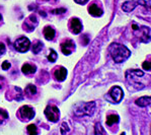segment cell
Returning a JSON list of instances; mask_svg holds the SVG:
<instances>
[{
    "label": "cell",
    "mask_w": 151,
    "mask_h": 135,
    "mask_svg": "<svg viewBox=\"0 0 151 135\" xmlns=\"http://www.w3.org/2000/svg\"><path fill=\"white\" fill-rule=\"evenodd\" d=\"M54 76H55V79L58 81H63L67 76V70L66 68L62 66H59L57 68H55L54 70Z\"/></svg>",
    "instance_id": "cell-11"
},
{
    "label": "cell",
    "mask_w": 151,
    "mask_h": 135,
    "mask_svg": "<svg viewBox=\"0 0 151 135\" xmlns=\"http://www.w3.org/2000/svg\"><path fill=\"white\" fill-rule=\"evenodd\" d=\"M37 70V67L36 65H32V64H29V63H25L22 65V71L24 74H27V75H29V74H32L35 73V71Z\"/></svg>",
    "instance_id": "cell-14"
},
{
    "label": "cell",
    "mask_w": 151,
    "mask_h": 135,
    "mask_svg": "<svg viewBox=\"0 0 151 135\" xmlns=\"http://www.w3.org/2000/svg\"><path fill=\"white\" fill-rule=\"evenodd\" d=\"M136 105L139 107H147L151 105V97H141L138 100H136Z\"/></svg>",
    "instance_id": "cell-13"
},
{
    "label": "cell",
    "mask_w": 151,
    "mask_h": 135,
    "mask_svg": "<svg viewBox=\"0 0 151 135\" xmlns=\"http://www.w3.org/2000/svg\"><path fill=\"white\" fill-rule=\"evenodd\" d=\"M110 95L115 103H120L122 101L123 97H124V92H123L122 88L120 87H114L110 90Z\"/></svg>",
    "instance_id": "cell-9"
},
{
    "label": "cell",
    "mask_w": 151,
    "mask_h": 135,
    "mask_svg": "<svg viewBox=\"0 0 151 135\" xmlns=\"http://www.w3.org/2000/svg\"><path fill=\"white\" fill-rule=\"evenodd\" d=\"M8 119V113L3 109H0V124Z\"/></svg>",
    "instance_id": "cell-19"
},
{
    "label": "cell",
    "mask_w": 151,
    "mask_h": 135,
    "mask_svg": "<svg viewBox=\"0 0 151 135\" xmlns=\"http://www.w3.org/2000/svg\"><path fill=\"white\" fill-rule=\"evenodd\" d=\"M120 121V117L118 115H109L106 117V125L109 126H113L114 124H117Z\"/></svg>",
    "instance_id": "cell-16"
},
{
    "label": "cell",
    "mask_w": 151,
    "mask_h": 135,
    "mask_svg": "<svg viewBox=\"0 0 151 135\" xmlns=\"http://www.w3.org/2000/svg\"><path fill=\"white\" fill-rule=\"evenodd\" d=\"M132 29H133L134 35L143 43H148L150 41L149 32L150 30L147 27H139L135 24L132 25Z\"/></svg>",
    "instance_id": "cell-3"
},
{
    "label": "cell",
    "mask_w": 151,
    "mask_h": 135,
    "mask_svg": "<svg viewBox=\"0 0 151 135\" xmlns=\"http://www.w3.org/2000/svg\"><path fill=\"white\" fill-rule=\"evenodd\" d=\"M75 49V44L73 41L67 40L61 43V51L63 52L64 55H70Z\"/></svg>",
    "instance_id": "cell-10"
},
{
    "label": "cell",
    "mask_w": 151,
    "mask_h": 135,
    "mask_svg": "<svg viewBox=\"0 0 151 135\" xmlns=\"http://www.w3.org/2000/svg\"><path fill=\"white\" fill-rule=\"evenodd\" d=\"M5 53V46H4L3 43H0V55Z\"/></svg>",
    "instance_id": "cell-26"
},
{
    "label": "cell",
    "mask_w": 151,
    "mask_h": 135,
    "mask_svg": "<svg viewBox=\"0 0 151 135\" xmlns=\"http://www.w3.org/2000/svg\"><path fill=\"white\" fill-rule=\"evenodd\" d=\"M74 1L76 2V3H78V4H85V3H87L88 2V0H74Z\"/></svg>",
    "instance_id": "cell-27"
},
{
    "label": "cell",
    "mask_w": 151,
    "mask_h": 135,
    "mask_svg": "<svg viewBox=\"0 0 151 135\" xmlns=\"http://www.w3.org/2000/svg\"><path fill=\"white\" fill-rule=\"evenodd\" d=\"M25 94L29 95V97H32V95H36L37 94V87H35L34 84H29L27 87H25Z\"/></svg>",
    "instance_id": "cell-18"
},
{
    "label": "cell",
    "mask_w": 151,
    "mask_h": 135,
    "mask_svg": "<svg viewBox=\"0 0 151 135\" xmlns=\"http://www.w3.org/2000/svg\"><path fill=\"white\" fill-rule=\"evenodd\" d=\"M96 110V103H81L74 106V114L76 116H91Z\"/></svg>",
    "instance_id": "cell-2"
},
{
    "label": "cell",
    "mask_w": 151,
    "mask_h": 135,
    "mask_svg": "<svg viewBox=\"0 0 151 135\" xmlns=\"http://www.w3.org/2000/svg\"><path fill=\"white\" fill-rule=\"evenodd\" d=\"M109 52L116 63H123L131 56V52L126 46L118 43H111L109 47Z\"/></svg>",
    "instance_id": "cell-1"
},
{
    "label": "cell",
    "mask_w": 151,
    "mask_h": 135,
    "mask_svg": "<svg viewBox=\"0 0 151 135\" xmlns=\"http://www.w3.org/2000/svg\"><path fill=\"white\" fill-rule=\"evenodd\" d=\"M1 87H2V85H1V83H0V90H1Z\"/></svg>",
    "instance_id": "cell-30"
},
{
    "label": "cell",
    "mask_w": 151,
    "mask_h": 135,
    "mask_svg": "<svg viewBox=\"0 0 151 135\" xmlns=\"http://www.w3.org/2000/svg\"><path fill=\"white\" fill-rule=\"evenodd\" d=\"M18 114L19 117L22 118V120L24 121H29L32 120L35 117V111L34 109L31 108L29 106H24L18 110Z\"/></svg>",
    "instance_id": "cell-7"
},
{
    "label": "cell",
    "mask_w": 151,
    "mask_h": 135,
    "mask_svg": "<svg viewBox=\"0 0 151 135\" xmlns=\"http://www.w3.org/2000/svg\"><path fill=\"white\" fill-rule=\"evenodd\" d=\"M94 133L96 134H104L106 133V131L104 130L103 126H101V123H97L96 125V130H94Z\"/></svg>",
    "instance_id": "cell-22"
},
{
    "label": "cell",
    "mask_w": 151,
    "mask_h": 135,
    "mask_svg": "<svg viewBox=\"0 0 151 135\" xmlns=\"http://www.w3.org/2000/svg\"><path fill=\"white\" fill-rule=\"evenodd\" d=\"M56 59H57V53L55 52L53 49H51L50 50V54L48 55V60L50 62H55Z\"/></svg>",
    "instance_id": "cell-21"
},
{
    "label": "cell",
    "mask_w": 151,
    "mask_h": 135,
    "mask_svg": "<svg viewBox=\"0 0 151 135\" xmlns=\"http://www.w3.org/2000/svg\"><path fill=\"white\" fill-rule=\"evenodd\" d=\"M88 12H89L92 16L99 17V16L103 15L104 11H103V9L97 5V4L93 3V4H91V5H89V7H88Z\"/></svg>",
    "instance_id": "cell-12"
},
{
    "label": "cell",
    "mask_w": 151,
    "mask_h": 135,
    "mask_svg": "<svg viewBox=\"0 0 151 135\" xmlns=\"http://www.w3.org/2000/svg\"><path fill=\"white\" fill-rule=\"evenodd\" d=\"M151 0H148V1H145V0H137V1H127L124 2L122 5V9L125 11V12H131L134 9L137 7V5H143L147 8L151 9V5H149Z\"/></svg>",
    "instance_id": "cell-4"
},
{
    "label": "cell",
    "mask_w": 151,
    "mask_h": 135,
    "mask_svg": "<svg viewBox=\"0 0 151 135\" xmlns=\"http://www.w3.org/2000/svg\"><path fill=\"white\" fill-rule=\"evenodd\" d=\"M42 48H43V44H42L41 42H39V41L35 42V43L32 44V53H34V54H39V53L41 52Z\"/></svg>",
    "instance_id": "cell-17"
},
{
    "label": "cell",
    "mask_w": 151,
    "mask_h": 135,
    "mask_svg": "<svg viewBox=\"0 0 151 135\" xmlns=\"http://www.w3.org/2000/svg\"><path fill=\"white\" fill-rule=\"evenodd\" d=\"M27 133L31 134V135L38 134V130H37V127H36V125H34V124L29 125L27 128Z\"/></svg>",
    "instance_id": "cell-20"
},
{
    "label": "cell",
    "mask_w": 151,
    "mask_h": 135,
    "mask_svg": "<svg viewBox=\"0 0 151 135\" xmlns=\"http://www.w3.org/2000/svg\"><path fill=\"white\" fill-rule=\"evenodd\" d=\"M54 14H61V13H65L66 12V9L65 8H59V9H55V10L52 11Z\"/></svg>",
    "instance_id": "cell-24"
},
{
    "label": "cell",
    "mask_w": 151,
    "mask_h": 135,
    "mask_svg": "<svg viewBox=\"0 0 151 135\" xmlns=\"http://www.w3.org/2000/svg\"><path fill=\"white\" fill-rule=\"evenodd\" d=\"M44 36L47 40L51 41L55 37V30L52 27H46L44 29Z\"/></svg>",
    "instance_id": "cell-15"
},
{
    "label": "cell",
    "mask_w": 151,
    "mask_h": 135,
    "mask_svg": "<svg viewBox=\"0 0 151 135\" xmlns=\"http://www.w3.org/2000/svg\"><path fill=\"white\" fill-rule=\"evenodd\" d=\"M45 115L48 118L49 121H51V122H57L60 117L59 109L56 106H48L45 109Z\"/></svg>",
    "instance_id": "cell-6"
},
{
    "label": "cell",
    "mask_w": 151,
    "mask_h": 135,
    "mask_svg": "<svg viewBox=\"0 0 151 135\" xmlns=\"http://www.w3.org/2000/svg\"><path fill=\"white\" fill-rule=\"evenodd\" d=\"M83 39H84V42H83V45H87L88 44V42H89V38L85 35L84 37H83Z\"/></svg>",
    "instance_id": "cell-28"
},
{
    "label": "cell",
    "mask_w": 151,
    "mask_h": 135,
    "mask_svg": "<svg viewBox=\"0 0 151 135\" xmlns=\"http://www.w3.org/2000/svg\"><path fill=\"white\" fill-rule=\"evenodd\" d=\"M142 67H143V69H145V70L150 71L151 70V61H145V62H143Z\"/></svg>",
    "instance_id": "cell-23"
},
{
    "label": "cell",
    "mask_w": 151,
    "mask_h": 135,
    "mask_svg": "<svg viewBox=\"0 0 151 135\" xmlns=\"http://www.w3.org/2000/svg\"><path fill=\"white\" fill-rule=\"evenodd\" d=\"M29 46H31V42L25 37H19L14 42V48L18 52H27V51H29Z\"/></svg>",
    "instance_id": "cell-5"
},
{
    "label": "cell",
    "mask_w": 151,
    "mask_h": 135,
    "mask_svg": "<svg viewBox=\"0 0 151 135\" xmlns=\"http://www.w3.org/2000/svg\"><path fill=\"white\" fill-rule=\"evenodd\" d=\"M69 29H70L71 32L75 35L80 34L81 31H82V24H81L80 19L77 17H73L70 19V22H69Z\"/></svg>",
    "instance_id": "cell-8"
},
{
    "label": "cell",
    "mask_w": 151,
    "mask_h": 135,
    "mask_svg": "<svg viewBox=\"0 0 151 135\" xmlns=\"http://www.w3.org/2000/svg\"><path fill=\"white\" fill-rule=\"evenodd\" d=\"M2 20V17H1V15H0V22H1Z\"/></svg>",
    "instance_id": "cell-29"
},
{
    "label": "cell",
    "mask_w": 151,
    "mask_h": 135,
    "mask_svg": "<svg viewBox=\"0 0 151 135\" xmlns=\"http://www.w3.org/2000/svg\"><path fill=\"white\" fill-rule=\"evenodd\" d=\"M1 67H2V69H3V70H7V69L10 68V63H9L8 61H4L3 63H2Z\"/></svg>",
    "instance_id": "cell-25"
}]
</instances>
